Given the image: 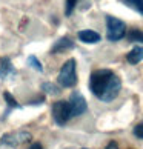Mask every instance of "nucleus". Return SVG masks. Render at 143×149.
Instances as JSON below:
<instances>
[{"instance_id": "1", "label": "nucleus", "mask_w": 143, "mask_h": 149, "mask_svg": "<svg viewBox=\"0 0 143 149\" xmlns=\"http://www.w3.org/2000/svg\"><path fill=\"white\" fill-rule=\"evenodd\" d=\"M89 89L98 100L109 103L120 94L122 80L111 69H97L89 77Z\"/></svg>"}, {"instance_id": "2", "label": "nucleus", "mask_w": 143, "mask_h": 149, "mask_svg": "<svg viewBox=\"0 0 143 149\" xmlns=\"http://www.w3.org/2000/svg\"><path fill=\"white\" fill-rule=\"evenodd\" d=\"M31 140H32V134H31L29 131L17 129V131L3 134L2 139H0V143H2L3 146H8V148H19L22 145L29 143Z\"/></svg>"}, {"instance_id": "3", "label": "nucleus", "mask_w": 143, "mask_h": 149, "mask_svg": "<svg viewBox=\"0 0 143 149\" xmlns=\"http://www.w3.org/2000/svg\"><path fill=\"white\" fill-rule=\"evenodd\" d=\"M126 36V23L114 15H106V38L109 42H119Z\"/></svg>"}, {"instance_id": "4", "label": "nucleus", "mask_w": 143, "mask_h": 149, "mask_svg": "<svg viewBox=\"0 0 143 149\" xmlns=\"http://www.w3.org/2000/svg\"><path fill=\"white\" fill-rule=\"evenodd\" d=\"M60 86L63 88H73L77 83V63L74 58H69L66 63L62 66L57 77Z\"/></svg>"}, {"instance_id": "5", "label": "nucleus", "mask_w": 143, "mask_h": 149, "mask_svg": "<svg viewBox=\"0 0 143 149\" xmlns=\"http://www.w3.org/2000/svg\"><path fill=\"white\" fill-rule=\"evenodd\" d=\"M52 118L54 121L59 125V126H63L68 123V120L71 118V109H69V104L68 102L65 100H60V102H56L52 104Z\"/></svg>"}, {"instance_id": "6", "label": "nucleus", "mask_w": 143, "mask_h": 149, "mask_svg": "<svg viewBox=\"0 0 143 149\" xmlns=\"http://www.w3.org/2000/svg\"><path fill=\"white\" fill-rule=\"evenodd\" d=\"M68 104H69V109H71V117H79V115L85 114V111L88 109L85 97L82 95L79 91H74L69 95Z\"/></svg>"}, {"instance_id": "7", "label": "nucleus", "mask_w": 143, "mask_h": 149, "mask_svg": "<svg viewBox=\"0 0 143 149\" xmlns=\"http://www.w3.org/2000/svg\"><path fill=\"white\" fill-rule=\"evenodd\" d=\"M74 42L71 40L69 37H60V38H57L56 40V43L52 45V48H51V54H59V52H66V51H69V49H74Z\"/></svg>"}, {"instance_id": "8", "label": "nucleus", "mask_w": 143, "mask_h": 149, "mask_svg": "<svg viewBox=\"0 0 143 149\" xmlns=\"http://www.w3.org/2000/svg\"><path fill=\"white\" fill-rule=\"evenodd\" d=\"M77 37H79L80 42L83 43H89V45H94V43H98L100 42V34L92 29H83V31H79L77 32Z\"/></svg>"}, {"instance_id": "9", "label": "nucleus", "mask_w": 143, "mask_h": 149, "mask_svg": "<svg viewBox=\"0 0 143 149\" xmlns=\"http://www.w3.org/2000/svg\"><path fill=\"white\" fill-rule=\"evenodd\" d=\"M15 74V68L13 66V62L8 57H3L0 60V79L6 80L8 77H13Z\"/></svg>"}, {"instance_id": "10", "label": "nucleus", "mask_w": 143, "mask_h": 149, "mask_svg": "<svg viewBox=\"0 0 143 149\" xmlns=\"http://www.w3.org/2000/svg\"><path fill=\"white\" fill-rule=\"evenodd\" d=\"M126 60L131 65H137L143 60V46H134L131 51L126 54Z\"/></svg>"}, {"instance_id": "11", "label": "nucleus", "mask_w": 143, "mask_h": 149, "mask_svg": "<svg viewBox=\"0 0 143 149\" xmlns=\"http://www.w3.org/2000/svg\"><path fill=\"white\" fill-rule=\"evenodd\" d=\"M126 37L133 43H143V31H140V29H131L126 34Z\"/></svg>"}, {"instance_id": "12", "label": "nucleus", "mask_w": 143, "mask_h": 149, "mask_svg": "<svg viewBox=\"0 0 143 149\" xmlns=\"http://www.w3.org/2000/svg\"><path fill=\"white\" fill-rule=\"evenodd\" d=\"M122 2L126 6L133 8L134 11H137V13H140L143 15V0H122Z\"/></svg>"}, {"instance_id": "13", "label": "nucleus", "mask_w": 143, "mask_h": 149, "mask_svg": "<svg viewBox=\"0 0 143 149\" xmlns=\"http://www.w3.org/2000/svg\"><path fill=\"white\" fill-rule=\"evenodd\" d=\"M3 98L6 100V104H8V111H9V109L13 111V109H17V108H20V104H19V103H17V100L14 98V95H11L9 92H5V94H3Z\"/></svg>"}, {"instance_id": "14", "label": "nucleus", "mask_w": 143, "mask_h": 149, "mask_svg": "<svg viewBox=\"0 0 143 149\" xmlns=\"http://www.w3.org/2000/svg\"><path fill=\"white\" fill-rule=\"evenodd\" d=\"M42 89L46 94H49V95H57L60 92V88H57L54 83H49V81H45V83L42 85Z\"/></svg>"}, {"instance_id": "15", "label": "nucleus", "mask_w": 143, "mask_h": 149, "mask_svg": "<svg viewBox=\"0 0 143 149\" xmlns=\"http://www.w3.org/2000/svg\"><path fill=\"white\" fill-rule=\"evenodd\" d=\"M28 65L31 66L32 69L38 71V72H42V71H43V66H42V63H40V60H38L36 56H29V57H28Z\"/></svg>"}, {"instance_id": "16", "label": "nucleus", "mask_w": 143, "mask_h": 149, "mask_svg": "<svg viewBox=\"0 0 143 149\" xmlns=\"http://www.w3.org/2000/svg\"><path fill=\"white\" fill-rule=\"evenodd\" d=\"M77 2H79V0H66V3H65V15L69 17V15L73 14V11L77 6Z\"/></svg>"}, {"instance_id": "17", "label": "nucleus", "mask_w": 143, "mask_h": 149, "mask_svg": "<svg viewBox=\"0 0 143 149\" xmlns=\"http://www.w3.org/2000/svg\"><path fill=\"white\" fill-rule=\"evenodd\" d=\"M133 132H134V135L137 137V139L143 140V121L134 126V131H133Z\"/></svg>"}, {"instance_id": "18", "label": "nucleus", "mask_w": 143, "mask_h": 149, "mask_svg": "<svg viewBox=\"0 0 143 149\" xmlns=\"http://www.w3.org/2000/svg\"><path fill=\"white\" fill-rule=\"evenodd\" d=\"M106 149H119V146H117V143H115V141H111V143L106 146Z\"/></svg>"}, {"instance_id": "19", "label": "nucleus", "mask_w": 143, "mask_h": 149, "mask_svg": "<svg viewBox=\"0 0 143 149\" xmlns=\"http://www.w3.org/2000/svg\"><path fill=\"white\" fill-rule=\"evenodd\" d=\"M29 149H43V146L40 145V143H32Z\"/></svg>"}]
</instances>
